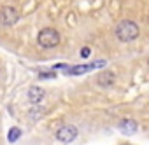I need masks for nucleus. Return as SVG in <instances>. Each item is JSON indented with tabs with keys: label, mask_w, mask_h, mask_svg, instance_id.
Segmentation results:
<instances>
[{
	"label": "nucleus",
	"mask_w": 149,
	"mask_h": 145,
	"mask_svg": "<svg viewBox=\"0 0 149 145\" xmlns=\"http://www.w3.org/2000/svg\"><path fill=\"white\" fill-rule=\"evenodd\" d=\"M114 32H116L118 40H121V42H133V40L139 37V33H140L137 23H133V21H130V19L119 21V23L116 25V30H114Z\"/></svg>",
	"instance_id": "obj_1"
},
{
	"label": "nucleus",
	"mask_w": 149,
	"mask_h": 145,
	"mask_svg": "<svg viewBox=\"0 0 149 145\" xmlns=\"http://www.w3.org/2000/svg\"><path fill=\"white\" fill-rule=\"evenodd\" d=\"M76 136H77V128L72 126V124H65L56 131V140L63 142V143H68L72 140H76Z\"/></svg>",
	"instance_id": "obj_4"
},
{
	"label": "nucleus",
	"mask_w": 149,
	"mask_h": 145,
	"mask_svg": "<svg viewBox=\"0 0 149 145\" xmlns=\"http://www.w3.org/2000/svg\"><path fill=\"white\" fill-rule=\"evenodd\" d=\"M90 54H91V49H90V47H83V51H81V56H83V58H88Z\"/></svg>",
	"instance_id": "obj_11"
},
{
	"label": "nucleus",
	"mask_w": 149,
	"mask_h": 145,
	"mask_svg": "<svg viewBox=\"0 0 149 145\" xmlns=\"http://www.w3.org/2000/svg\"><path fill=\"white\" fill-rule=\"evenodd\" d=\"M119 129H121L123 133H126V135H132V133L137 131V122L132 121V119H125V121H121Z\"/></svg>",
	"instance_id": "obj_8"
},
{
	"label": "nucleus",
	"mask_w": 149,
	"mask_h": 145,
	"mask_svg": "<svg viewBox=\"0 0 149 145\" xmlns=\"http://www.w3.org/2000/svg\"><path fill=\"white\" fill-rule=\"evenodd\" d=\"M39 77H40V79H54L56 75H54V72H40Z\"/></svg>",
	"instance_id": "obj_10"
},
{
	"label": "nucleus",
	"mask_w": 149,
	"mask_h": 145,
	"mask_svg": "<svg viewBox=\"0 0 149 145\" xmlns=\"http://www.w3.org/2000/svg\"><path fill=\"white\" fill-rule=\"evenodd\" d=\"M105 61L104 59H98V61H93V63H86V65H77V66H72V68H67L65 72L70 75H79V74H86V72H91L95 68H100L104 66Z\"/></svg>",
	"instance_id": "obj_5"
},
{
	"label": "nucleus",
	"mask_w": 149,
	"mask_h": 145,
	"mask_svg": "<svg viewBox=\"0 0 149 145\" xmlns=\"http://www.w3.org/2000/svg\"><path fill=\"white\" fill-rule=\"evenodd\" d=\"M37 42L40 47L44 49H51V47H56L60 44V33L58 30L54 28H42L37 35Z\"/></svg>",
	"instance_id": "obj_2"
},
{
	"label": "nucleus",
	"mask_w": 149,
	"mask_h": 145,
	"mask_svg": "<svg viewBox=\"0 0 149 145\" xmlns=\"http://www.w3.org/2000/svg\"><path fill=\"white\" fill-rule=\"evenodd\" d=\"M19 135H21V129L19 128H11L9 129V135H7V140L9 142H16L19 138Z\"/></svg>",
	"instance_id": "obj_9"
},
{
	"label": "nucleus",
	"mask_w": 149,
	"mask_h": 145,
	"mask_svg": "<svg viewBox=\"0 0 149 145\" xmlns=\"http://www.w3.org/2000/svg\"><path fill=\"white\" fill-rule=\"evenodd\" d=\"M19 19V12L16 7H2L0 9V25L4 26H13Z\"/></svg>",
	"instance_id": "obj_3"
},
{
	"label": "nucleus",
	"mask_w": 149,
	"mask_h": 145,
	"mask_svg": "<svg viewBox=\"0 0 149 145\" xmlns=\"http://www.w3.org/2000/svg\"><path fill=\"white\" fill-rule=\"evenodd\" d=\"M42 98H44V89L42 88H37V86H33V88H30L28 89V100L32 102V103H40L42 102Z\"/></svg>",
	"instance_id": "obj_7"
},
{
	"label": "nucleus",
	"mask_w": 149,
	"mask_h": 145,
	"mask_svg": "<svg viewBox=\"0 0 149 145\" xmlns=\"http://www.w3.org/2000/svg\"><path fill=\"white\" fill-rule=\"evenodd\" d=\"M114 81H116V75H114V72H111V70H104L102 74L97 75V82H98V86H102V88L112 86Z\"/></svg>",
	"instance_id": "obj_6"
}]
</instances>
